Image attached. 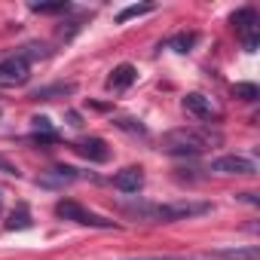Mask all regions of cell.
Masks as SVG:
<instances>
[{
    "instance_id": "obj_1",
    "label": "cell",
    "mask_w": 260,
    "mask_h": 260,
    "mask_svg": "<svg viewBox=\"0 0 260 260\" xmlns=\"http://www.w3.org/2000/svg\"><path fill=\"white\" fill-rule=\"evenodd\" d=\"M125 214H132L138 220L147 223H175V220H187V217H199L208 214L211 205L208 202H135V205H125Z\"/></svg>"
},
{
    "instance_id": "obj_2",
    "label": "cell",
    "mask_w": 260,
    "mask_h": 260,
    "mask_svg": "<svg viewBox=\"0 0 260 260\" xmlns=\"http://www.w3.org/2000/svg\"><path fill=\"white\" fill-rule=\"evenodd\" d=\"M223 138L220 132H211V128H172L169 135H162V150L172 156H199L208 147H217Z\"/></svg>"
},
{
    "instance_id": "obj_3",
    "label": "cell",
    "mask_w": 260,
    "mask_h": 260,
    "mask_svg": "<svg viewBox=\"0 0 260 260\" xmlns=\"http://www.w3.org/2000/svg\"><path fill=\"white\" fill-rule=\"evenodd\" d=\"M31 77V61L16 52V55H7L0 61V89H16V86H25Z\"/></svg>"
},
{
    "instance_id": "obj_4",
    "label": "cell",
    "mask_w": 260,
    "mask_h": 260,
    "mask_svg": "<svg viewBox=\"0 0 260 260\" xmlns=\"http://www.w3.org/2000/svg\"><path fill=\"white\" fill-rule=\"evenodd\" d=\"M55 214H58V217H64V220L83 223V226H98V230H110V226H113V220L98 217L95 211L83 208V205H80V202H74V199H61V202L55 205Z\"/></svg>"
},
{
    "instance_id": "obj_5",
    "label": "cell",
    "mask_w": 260,
    "mask_h": 260,
    "mask_svg": "<svg viewBox=\"0 0 260 260\" xmlns=\"http://www.w3.org/2000/svg\"><path fill=\"white\" fill-rule=\"evenodd\" d=\"M211 172H214V175H239V178H251V175H257V166H254L248 156H242V153H223V156L211 159Z\"/></svg>"
},
{
    "instance_id": "obj_6",
    "label": "cell",
    "mask_w": 260,
    "mask_h": 260,
    "mask_svg": "<svg viewBox=\"0 0 260 260\" xmlns=\"http://www.w3.org/2000/svg\"><path fill=\"white\" fill-rule=\"evenodd\" d=\"M233 28H236V34H242L245 49L254 52V49H257V13H254L251 7L236 10V13H233Z\"/></svg>"
},
{
    "instance_id": "obj_7",
    "label": "cell",
    "mask_w": 260,
    "mask_h": 260,
    "mask_svg": "<svg viewBox=\"0 0 260 260\" xmlns=\"http://www.w3.org/2000/svg\"><path fill=\"white\" fill-rule=\"evenodd\" d=\"M74 150H77L83 159L98 162V166L110 159V147H107V141H104V138H95V135H92V138H80V141L74 144Z\"/></svg>"
},
{
    "instance_id": "obj_8",
    "label": "cell",
    "mask_w": 260,
    "mask_h": 260,
    "mask_svg": "<svg viewBox=\"0 0 260 260\" xmlns=\"http://www.w3.org/2000/svg\"><path fill=\"white\" fill-rule=\"evenodd\" d=\"M184 110L190 113V116H196L199 122H211V119H217V113H214V107H211V101L202 95V92H190V95H184Z\"/></svg>"
},
{
    "instance_id": "obj_9",
    "label": "cell",
    "mask_w": 260,
    "mask_h": 260,
    "mask_svg": "<svg viewBox=\"0 0 260 260\" xmlns=\"http://www.w3.org/2000/svg\"><path fill=\"white\" fill-rule=\"evenodd\" d=\"M260 248L248 245V248H217V251H205L199 260H257Z\"/></svg>"
},
{
    "instance_id": "obj_10",
    "label": "cell",
    "mask_w": 260,
    "mask_h": 260,
    "mask_svg": "<svg viewBox=\"0 0 260 260\" xmlns=\"http://www.w3.org/2000/svg\"><path fill=\"white\" fill-rule=\"evenodd\" d=\"M113 187L122 190V193H138V190L144 187V175H141V169H138V166H128V169L116 172V175H113Z\"/></svg>"
},
{
    "instance_id": "obj_11",
    "label": "cell",
    "mask_w": 260,
    "mask_h": 260,
    "mask_svg": "<svg viewBox=\"0 0 260 260\" xmlns=\"http://www.w3.org/2000/svg\"><path fill=\"white\" fill-rule=\"evenodd\" d=\"M138 80V71H135V64H116L113 68V74L107 77V89H113V92H125L128 86H132Z\"/></svg>"
},
{
    "instance_id": "obj_12",
    "label": "cell",
    "mask_w": 260,
    "mask_h": 260,
    "mask_svg": "<svg viewBox=\"0 0 260 260\" xmlns=\"http://www.w3.org/2000/svg\"><path fill=\"white\" fill-rule=\"evenodd\" d=\"M196 43H199V34H196V31H181V34H175L166 46L175 49V52H190Z\"/></svg>"
},
{
    "instance_id": "obj_13",
    "label": "cell",
    "mask_w": 260,
    "mask_h": 260,
    "mask_svg": "<svg viewBox=\"0 0 260 260\" xmlns=\"http://www.w3.org/2000/svg\"><path fill=\"white\" fill-rule=\"evenodd\" d=\"M74 92V83H58V86H43V89H37L31 98H37V101H52L55 95H71Z\"/></svg>"
},
{
    "instance_id": "obj_14",
    "label": "cell",
    "mask_w": 260,
    "mask_h": 260,
    "mask_svg": "<svg viewBox=\"0 0 260 260\" xmlns=\"http://www.w3.org/2000/svg\"><path fill=\"white\" fill-rule=\"evenodd\" d=\"M28 226H31V214H28V205H19V214L13 211V217H10L7 230H28Z\"/></svg>"
},
{
    "instance_id": "obj_15",
    "label": "cell",
    "mask_w": 260,
    "mask_h": 260,
    "mask_svg": "<svg viewBox=\"0 0 260 260\" xmlns=\"http://www.w3.org/2000/svg\"><path fill=\"white\" fill-rule=\"evenodd\" d=\"M147 13H153V7H150V4H141V7H125V10L116 16V22H119V25H125L128 19H138V16H147Z\"/></svg>"
},
{
    "instance_id": "obj_16",
    "label": "cell",
    "mask_w": 260,
    "mask_h": 260,
    "mask_svg": "<svg viewBox=\"0 0 260 260\" xmlns=\"http://www.w3.org/2000/svg\"><path fill=\"white\" fill-rule=\"evenodd\" d=\"M31 10H34V13H40V16H52V13H68V10H71V4H64V0H58V4H34Z\"/></svg>"
},
{
    "instance_id": "obj_17",
    "label": "cell",
    "mask_w": 260,
    "mask_h": 260,
    "mask_svg": "<svg viewBox=\"0 0 260 260\" xmlns=\"http://www.w3.org/2000/svg\"><path fill=\"white\" fill-rule=\"evenodd\" d=\"M233 92H236V98H242V101H257V98H260V92H257L254 83H239Z\"/></svg>"
},
{
    "instance_id": "obj_18",
    "label": "cell",
    "mask_w": 260,
    "mask_h": 260,
    "mask_svg": "<svg viewBox=\"0 0 260 260\" xmlns=\"http://www.w3.org/2000/svg\"><path fill=\"white\" fill-rule=\"evenodd\" d=\"M125 260H193L187 254H153V257H125Z\"/></svg>"
},
{
    "instance_id": "obj_19",
    "label": "cell",
    "mask_w": 260,
    "mask_h": 260,
    "mask_svg": "<svg viewBox=\"0 0 260 260\" xmlns=\"http://www.w3.org/2000/svg\"><path fill=\"white\" fill-rule=\"evenodd\" d=\"M116 125H119V128H128V132H138V135H147V128H144V125H138L135 119H119Z\"/></svg>"
},
{
    "instance_id": "obj_20",
    "label": "cell",
    "mask_w": 260,
    "mask_h": 260,
    "mask_svg": "<svg viewBox=\"0 0 260 260\" xmlns=\"http://www.w3.org/2000/svg\"><path fill=\"white\" fill-rule=\"evenodd\" d=\"M31 122H34V128H37V132H43V135H52V125H49V119H46V116H34Z\"/></svg>"
},
{
    "instance_id": "obj_21",
    "label": "cell",
    "mask_w": 260,
    "mask_h": 260,
    "mask_svg": "<svg viewBox=\"0 0 260 260\" xmlns=\"http://www.w3.org/2000/svg\"><path fill=\"white\" fill-rule=\"evenodd\" d=\"M0 172H4V175H19V169H16L7 156H0Z\"/></svg>"
}]
</instances>
